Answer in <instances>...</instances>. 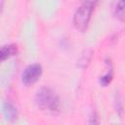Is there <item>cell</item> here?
Listing matches in <instances>:
<instances>
[{"label": "cell", "instance_id": "obj_5", "mask_svg": "<svg viewBox=\"0 0 125 125\" xmlns=\"http://www.w3.org/2000/svg\"><path fill=\"white\" fill-rule=\"evenodd\" d=\"M18 53V47L16 44H9V45H5L1 48V52H0V57L2 61H5L6 59L10 58L11 56H14Z\"/></svg>", "mask_w": 125, "mask_h": 125}, {"label": "cell", "instance_id": "obj_7", "mask_svg": "<svg viewBox=\"0 0 125 125\" xmlns=\"http://www.w3.org/2000/svg\"><path fill=\"white\" fill-rule=\"evenodd\" d=\"M91 60V52H86L85 54L82 55V57L79 59V61L77 62V65H79L80 67H86L88 65V63L90 62Z\"/></svg>", "mask_w": 125, "mask_h": 125}, {"label": "cell", "instance_id": "obj_4", "mask_svg": "<svg viewBox=\"0 0 125 125\" xmlns=\"http://www.w3.org/2000/svg\"><path fill=\"white\" fill-rule=\"evenodd\" d=\"M2 110H3V114L6 117V119L8 121H15L18 118V110L17 107L9 103V102H4L2 104Z\"/></svg>", "mask_w": 125, "mask_h": 125}, {"label": "cell", "instance_id": "obj_1", "mask_svg": "<svg viewBox=\"0 0 125 125\" xmlns=\"http://www.w3.org/2000/svg\"><path fill=\"white\" fill-rule=\"evenodd\" d=\"M35 104L43 111L55 113L60 110V99L57 93L48 87L39 89L35 96Z\"/></svg>", "mask_w": 125, "mask_h": 125}, {"label": "cell", "instance_id": "obj_2", "mask_svg": "<svg viewBox=\"0 0 125 125\" xmlns=\"http://www.w3.org/2000/svg\"><path fill=\"white\" fill-rule=\"evenodd\" d=\"M99 0H83L81 6L76 10L73 16V24L80 31L86 30L92 17V13Z\"/></svg>", "mask_w": 125, "mask_h": 125}, {"label": "cell", "instance_id": "obj_6", "mask_svg": "<svg viewBox=\"0 0 125 125\" xmlns=\"http://www.w3.org/2000/svg\"><path fill=\"white\" fill-rule=\"evenodd\" d=\"M115 16L121 21H125V0H119L115 8Z\"/></svg>", "mask_w": 125, "mask_h": 125}, {"label": "cell", "instance_id": "obj_3", "mask_svg": "<svg viewBox=\"0 0 125 125\" xmlns=\"http://www.w3.org/2000/svg\"><path fill=\"white\" fill-rule=\"evenodd\" d=\"M42 74V66L38 63H33L26 66L21 74V81L24 85L35 83Z\"/></svg>", "mask_w": 125, "mask_h": 125}]
</instances>
